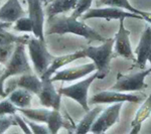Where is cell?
Returning <instances> with one entry per match:
<instances>
[{
    "label": "cell",
    "mask_w": 151,
    "mask_h": 134,
    "mask_svg": "<svg viewBox=\"0 0 151 134\" xmlns=\"http://www.w3.org/2000/svg\"><path fill=\"white\" fill-rule=\"evenodd\" d=\"M65 35V33H73L76 35L83 36L84 38L90 41H99L104 43L106 38L103 37L95 29L87 25L84 21H79L78 18L67 16L65 14L53 16L47 19V35Z\"/></svg>",
    "instance_id": "6da1fadb"
},
{
    "label": "cell",
    "mask_w": 151,
    "mask_h": 134,
    "mask_svg": "<svg viewBox=\"0 0 151 134\" xmlns=\"http://www.w3.org/2000/svg\"><path fill=\"white\" fill-rule=\"evenodd\" d=\"M114 41L115 40L113 37L106 38V40L99 47H85L82 48L86 58H91L96 66L98 80L105 79L110 72L111 60L114 57Z\"/></svg>",
    "instance_id": "7a4b0ae2"
},
{
    "label": "cell",
    "mask_w": 151,
    "mask_h": 134,
    "mask_svg": "<svg viewBox=\"0 0 151 134\" xmlns=\"http://www.w3.org/2000/svg\"><path fill=\"white\" fill-rule=\"evenodd\" d=\"M28 55L33 65V70L38 77H41L48 69L55 57L47 50L45 40L37 37H30L27 45Z\"/></svg>",
    "instance_id": "3957f363"
},
{
    "label": "cell",
    "mask_w": 151,
    "mask_h": 134,
    "mask_svg": "<svg viewBox=\"0 0 151 134\" xmlns=\"http://www.w3.org/2000/svg\"><path fill=\"white\" fill-rule=\"evenodd\" d=\"M151 74V69L142 70L134 74H122L119 73L117 75L116 83L113 85L110 90L118 92H137L142 91L148 88V85L145 83V79Z\"/></svg>",
    "instance_id": "277c9868"
},
{
    "label": "cell",
    "mask_w": 151,
    "mask_h": 134,
    "mask_svg": "<svg viewBox=\"0 0 151 134\" xmlns=\"http://www.w3.org/2000/svg\"><path fill=\"white\" fill-rule=\"evenodd\" d=\"M25 45L24 43H17L16 48L12 53L10 60L5 66L3 73H2V78L5 80L9 79L14 76H20L26 73H32L31 67L28 63L27 57H26Z\"/></svg>",
    "instance_id": "5b68a950"
},
{
    "label": "cell",
    "mask_w": 151,
    "mask_h": 134,
    "mask_svg": "<svg viewBox=\"0 0 151 134\" xmlns=\"http://www.w3.org/2000/svg\"><path fill=\"white\" fill-rule=\"evenodd\" d=\"M98 79V74L97 72L92 76L82 80V81L73 84L68 87H62L58 90L63 96H65L68 98L75 100L76 102L82 106V108L85 111H90V107L88 104V93H89L90 86L92 85L95 80Z\"/></svg>",
    "instance_id": "8992f818"
},
{
    "label": "cell",
    "mask_w": 151,
    "mask_h": 134,
    "mask_svg": "<svg viewBox=\"0 0 151 134\" xmlns=\"http://www.w3.org/2000/svg\"><path fill=\"white\" fill-rule=\"evenodd\" d=\"M90 18H104L107 20L111 19H121V18H135V19H142L143 17L139 14L133 13V12L124 10L122 8L118 7H96V8H90L87 12L81 16V19L85 21L86 19Z\"/></svg>",
    "instance_id": "52a82bcc"
},
{
    "label": "cell",
    "mask_w": 151,
    "mask_h": 134,
    "mask_svg": "<svg viewBox=\"0 0 151 134\" xmlns=\"http://www.w3.org/2000/svg\"><path fill=\"white\" fill-rule=\"evenodd\" d=\"M124 102H119L115 103L113 105L107 107L104 111H102L94 122L93 126L91 128L90 132L101 134L104 133L111 128L114 124H116L119 120V116H120V110L122 108Z\"/></svg>",
    "instance_id": "ba28073f"
},
{
    "label": "cell",
    "mask_w": 151,
    "mask_h": 134,
    "mask_svg": "<svg viewBox=\"0 0 151 134\" xmlns=\"http://www.w3.org/2000/svg\"><path fill=\"white\" fill-rule=\"evenodd\" d=\"M29 40H30V36L28 35H15L6 30L1 31L0 32V65L6 66L17 43L27 45Z\"/></svg>",
    "instance_id": "9c48e42d"
},
{
    "label": "cell",
    "mask_w": 151,
    "mask_h": 134,
    "mask_svg": "<svg viewBox=\"0 0 151 134\" xmlns=\"http://www.w3.org/2000/svg\"><path fill=\"white\" fill-rule=\"evenodd\" d=\"M124 19H119V29L117 31L115 37H114V50H115V55L125 58L127 60H131L136 62L135 55L132 50L130 43V30L125 28L124 26Z\"/></svg>",
    "instance_id": "30bf717a"
},
{
    "label": "cell",
    "mask_w": 151,
    "mask_h": 134,
    "mask_svg": "<svg viewBox=\"0 0 151 134\" xmlns=\"http://www.w3.org/2000/svg\"><path fill=\"white\" fill-rule=\"evenodd\" d=\"M41 81H42V87L37 95L40 105L45 108L60 110L63 95L55 90L53 82L50 79H41Z\"/></svg>",
    "instance_id": "8fae6325"
},
{
    "label": "cell",
    "mask_w": 151,
    "mask_h": 134,
    "mask_svg": "<svg viewBox=\"0 0 151 134\" xmlns=\"http://www.w3.org/2000/svg\"><path fill=\"white\" fill-rule=\"evenodd\" d=\"M28 7V17L32 22V33L35 37L45 40V11L41 0H26Z\"/></svg>",
    "instance_id": "7c38bea8"
},
{
    "label": "cell",
    "mask_w": 151,
    "mask_h": 134,
    "mask_svg": "<svg viewBox=\"0 0 151 134\" xmlns=\"http://www.w3.org/2000/svg\"><path fill=\"white\" fill-rule=\"evenodd\" d=\"M141 98L137 95L133 94H123V92L114 91V90H106L95 94L91 97V104H115L119 102H131L137 103L140 102Z\"/></svg>",
    "instance_id": "4fadbf2b"
},
{
    "label": "cell",
    "mask_w": 151,
    "mask_h": 134,
    "mask_svg": "<svg viewBox=\"0 0 151 134\" xmlns=\"http://www.w3.org/2000/svg\"><path fill=\"white\" fill-rule=\"evenodd\" d=\"M95 70H96V66L94 63H89V64L81 65L78 67H72L62 71H58L52 75L50 80L52 82H73L89 76Z\"/></svg>",
    "instance_id": "5bb4252c"
},
{
    "label": "cell",
    "mask_w": 151,
    "mask_h": 134,
    "mask_svg": "<svg viewBox=\"0 0 151 134\" xmlns=\"http://www.w3.org/2000/svg\"><path fill=\"white\" fill-rule=\"evenodd\" d=\"M26 14L19 0H6L0 7V20L4 22L14 23L19 18L26 16Z\"/></svg>",
    "instance_id": "9a60e30c"
},
{
    "label": "cell",
    "mask_w": 151,
    "mask_h": 134,
    "mask_svg": "<svg viewBox=\"0 0 151 134\" xmlns=\"http://www.w3.org/2000/svg\"><path fill=\"white\" fill-rule=\"evenodd\" d=\"M151 50V26L146 25L145 30L141 35L140 41L135 50L136 64L141 70H143L148 62V55Z\"/></svg>",
    "instance_id": "2e32d148"
},
{
    "label": "cell",
    "mask_w": 151,
    "mask_h": 134,
    "mask_svg": "<svg viewBox=\"0 0 151 134\" xmlns=\"http://www.w3.org/2000/svg\"><path fill=\"white\" fill-rule=\"evenodd\" d=\"M10 82L14 85V88H22L32 94L38 95L42 87V81L36 74L33 73H26L22 74L16 79H11Z\"/></svg>",
    "instance_id": "e0dca14e"
},
{
    "label": "cell",
    "mask_w": 151,
    "mask_h": 134,
    "mask_svg": "<svg viewBox=\"0 0 151 134\" xmlns=\"http://www.w3.org/2000/svg\"><path fill=\"white\" fill-rule=\"evenodd\" d=\"M86 58L83 50H80L73 53H69V55H62V57H55V60L52 61V63L50 64V66L48 67V69L40 77V79H50L52 75L55 72H58L60 68L70 64L72 62H75L76 60H79V58Z\"/></svg>",
    "instance_id": "ac0fdd59"
},
{
    "label": "cell",
    "mask_w": 151,
    "mask_h": 134,
    "mask_svg": "<svg viewBox=\"0 0 151 134\" xmlns=\"http://www.w3.org/2000/svg\"><path fill=\"white\" fill-rule=\"evenodd\" d=\"M79 0H50L45 8V15L52 18L58 14H65L70 11H74Z\"/></svg>",
    "instance_id": "d6986e66"
},
{
    "label": "cell",
    "mask_w": 151,
    "mask_h": 134,
    "mask_svg": "<svg viewBox=\"0 0 151 134\" xmlns=\"http://www.w3.org/2000/svg\"><path fill=\"white\" fill-rule=\"evenodd\" d=\"M151 114V93L148 96V98L143 102V104L138 109L137 113L131 122V127L132 130L130 131L131 134H137L140 132L142 123L144 122L147 118H149Z\"/></svg>",
    "instance_id": "ffe728a7"
},
{
    "label": "cell",
    "mask_w": 151,
    "mask_h": 134,
    "mask_svg": "<svg viewBox=\"0 0 151 134\" xmlns=\"http://www.w3.org/2000/svg\"><path fill=\"white\" fill-rule=\"evenodd\" d=\"M32 93L22 88H16L13 91L10 92L7 96L12 103L14 104L18 109L20 108H29L31 106L32 101Z\"/></svg>",
    "instance_id": "44dd1931"
},
{
    "label": "cell",
    "mask_w": 151,
    "mask_h": 134,
    "mask_svg": "<svg viewBox=\"0 0 151 134\" xmlns=\"http://www.w3.org/2000/svg\"><path fill=\"white\" fill-rule=\"evenodd\" d=\"M103 111L102 106H96L94 109H90V111L87 112V114L83 117V119L76 126V133H88L91 131V128L93 126L94 122L98 118L100 113Z\"/></svg>",
    "instance_id": "7402d4cb"
},
{
    "label": "cell",
    "mask_w": 151,
    "mask_h": 134,
    "mask_svg": "<svg viewBox=\"0 0 151 134\" xmlns=\"http://www.w3.org/2000/svg\"><path fill=\"white\" fill-rule=\"evenodd\" d=\"M52 109L50 108H40V109H32V108H20L18 109V112L21 113L25 118L29 120L35 121L38 123H45L47 122L48 116L50 114Z\"/></svg>",
    "instance_id": "603a6c76"
},
{
    "label": "cell",
    "mask_w": 151,
    "mask_h": 134,
    "mask_svg": "<svg viewBox=\"0 0 151 134\" xmlns=\"http://www.w3.org/2000/svg\"><path fill=\"white\" fill-rule=\"evenodd\" d=\"M95 5L97 7H100L102 5H107V6H112V7H118V8H122L124 10H127L133 13L139 14L141 13L140 9L135 8L133 5H131V3L129 2V0H94Z\"/></svg>",
    "instance_id": "cb8c5ba5"
},
{
    "label": "cell",
    "mask_w": 151,
    "mask_h": 134,
    "mask_svg": "<svg viewBox=\"0 0 151 134\" xmlns=\"http://www.w3.org/2000/svg\"><path fill=\"white\" fill-rule=\"evenodd\" d=\"M47 125L48 129H50V134H55L60 131V129L65 125L64 116L60 114V110L52 109L50 116H48Z\"/></svg>",
    "instance_id": "d4e9b609"
},
{
    "label": "cell",
    "mask_w": 151,
    "mask_h": 134,
    "mask_svg": "<svg viewBox=\"0 0 151 134\" xmlns=\"http://www.w3.org/2000/svg\"><path fill=\"white\" fill-rule=\"evenodd\" d=\"M12 28L18 32H32L33 31L32 22L28 16H24L16 20L12 25Z\"/></svg>",
    "instance_id": "484cf974"
},
{
    "label": "cell",
    "mask_w": 151,
    "mask_h": 134,
    "mask_svg": "<svg viewBox=\"0 0 151 134\" xmlns=\"http://www.w3.org/2000/svg\"><path fill=\"white\" fill-rule=\"evenodd\" d=\"M94 0H79L77 3V6L76 8L74 9L72 13V16L75 18H81V16L85 12H87L91 8L92 6V3H93Z\"/></svg>",
    "instance_id": "4316f807"
},
{
    "label": "cell",
    "mask_w": 151,
    "mask_h": 134,
    "mask_svg": "<svg viewBox=\"0 0 151 134\" xmlns=\"http://www.w3.org/2000/svg\"><path fill=\"white\" fill-rule=\"evenodd\" d=\"M17 112L18 108L8 98L0 102V115H13Z\"/></svg>",
    "instance_id": "83f0119b"
},
{
    "label": "cell",
    "mask_w": 151,
    "mask_h": 134,
    "mask_svg": "<svg viewBox=\"0 0 151 134\" xmlns=\"http://www.w3.org/2000/svg\"><path fill=\"white\" fill-rule=\"evenodd\" d=\"M11 126H17L13 115H0V134L6 132Z\"/></svg>",
    "instance_id": "f1b7e54d"
},
{
    "label": "cell",
    "mask_w": 151,
    "mask_h": 134,
    "mask_svg": "<svg viewBox=\"0 0 151 134\" xmlns=\"http://www.w3.org/2000/svg\"><path fill=\"white\" fill-rule=\"evenodd\" d=\"M26 121V123L28 124L29 128L31 129L32 133L35 134H50V129H48L47 126H43L38 124V122H35V121L29 120L27 118H24Z\"/></svg>",
    "instance_id": "f546056e"
},
{
    "label": "cell",
    "mask_w": 151,
    "mask_h": 134,
    "mask_svg": "<svg viewBox=\"0 0 151 134\" xmlns=\"http://www.w3.org/2000/svg\"><path fill=\"white\" fill-rule=\"evenodd\" d=\"M13 117H14V119H15L17 126L21 129V130H22V132L26 133V134H31V133H32V131H31V129L29 128L28 124L26 123L25 119H24L23 117H21L18 113L13 114Z\"/></svg>",
    "instance_id": "4dcf8cb0"
},
{
    "label": "cell",
    "mask_w": 151,
    "mask_h": 134,
    "mask_svg": "<svg viewBox=\"0 0 151 134\" xmlns=\"http://www.w3.org/2000/svg\"><path fill=\"white\" fill-rule=\"evenodd\" d=\"M1 75H0V97H2V98H7L8 94H7V92L5 90V86H4L6 80L4 79V78H2Z\"/></svg>",
    "instance_id": "1f68e13d"
},
{
    "label": "cell",
    "mask_w": 151,
    "mask_h": 134,
    "mask_svg": "<svg viewBox=\"0 0 151 134\" xmlns=\"http://www.w3.org/2000/svg\"><path fill=\"white\" fill-rule=\"evenodd\" d=\"M13 23H9V22H4V21L0 20V32L3 30H6V29L12 27Z\"/></svg>",
    "instance_id": "d6a6232c"
},
{
    "label": "cell",
    "mask_w": 151,
    "mask_h": 134,
    "mask_svg": "<svg viewBox=\"0 0 151 134\" xmlns=\"http://www.w3.org/2000/svg\"><path fill=\"white\" fill-rule=\"evenodd\" d=\"M140 15L142 16L144 20L147 21L148 23L151 24V12H147V11H141Z\"/></svg>",
    "instance_id": "836d02e7"
},
{
    "label": "cell",
    "mask_w": 151,
    "mask_h": 134,
    "mask_svg": "<svg viewBox=\"0 0 151 134\" xmlns=\"http://www.w3.org/2000/svg\"><path fill=\"white\" fill-rule=\"evenodd\" d=\"M148 62L150 63V69H151V50H150V53H149V55H148Z\"/></svg>",
    "instance_id": "e575fe53"
},
{
    "label": "cell",
    "mask_w": 151,
    "mask_h": 134,
    "mask_svg": "<svg viewBox=\"0 0 151 134\" xmlns=\"http://www.w3.org/2000/svg\"><path fill=\"white\" fill-rule=\"evenodd\" d=\"M3 71H4V70H3ZM3 71H1V72H0V75H1V74H2V73H3Z\"/></svg>",
    "instance_id": "d590c367"
},
{
    "label": "cell",
    "mask_w": 151,
    "mask_h": 134,
    "mask_svg": "<svg viewBox=\"0 0 151 134\" xmlns=\"http://www.w3.org/2000/svg\"><path fill=\"white\" fill-rule=\"evenodd\" d=\"M4 69H1V68H0V72H1V71H3Z\"/></svg>",
    "instance_id": "8d00e7d4"
},
{
    "label": "cell",
    "mask_w": 151,
    "mask_h": 134,
    "mask_svg": "<svg viewBox=\"0 0 151 134\" xmlns=\"http://www.w3.org/2000/svg\"><path fill=\"white\" fill-rule=\"evenodd\" d=\"M0 1H1V0H0Z\"/></svg>",
    "instance_id": "74e56055"
}]
</instances>
